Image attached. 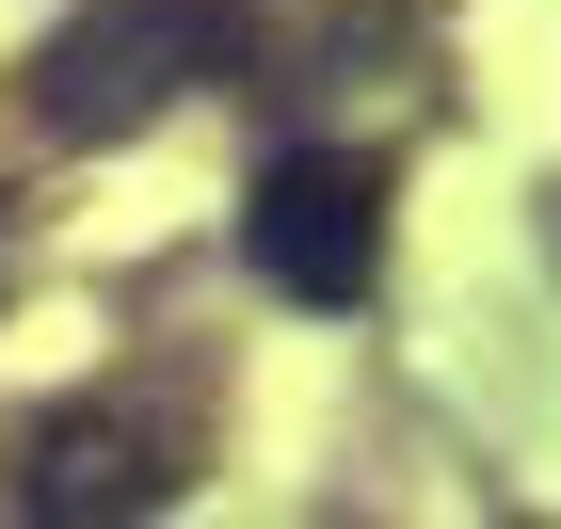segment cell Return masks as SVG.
<instances>
[{"label":"cell","instance_id":"cell-2","mask_svg":"<svg viewBox=\"0 0 561 529\" xmlns=\"http://www.w3.org/2000/svg\"><path fill=\"white\" fill-rule=\"evenodd\" d=\"M241 257L289 289V306H369L386 289V161L353 145H289L241 209Z\"/></svg>","mask_w":561,"mask_h":529},{"label":"cell","instance_id":"cell-3","mask_svg":"<svg viewBox=\"0 0 561 529\" xmlns=\"http://www.w3.org/2000/svg\"><path fill=\"white\" fill-rule=\"evenodd\" d=\"M161 497H176V449L145 417H113V401H65L33 434V465H16V514L33 529H145Z\"/></svg>","mask_w":561,"mask_h":529},{"label":"cell","instance_id":"cell-1","mask_svg":"<svg viewBox=\"0 0 561 529\" xmlns=\"http://www.w3.org/2000/svg\"><path fill=\"white\" fill-rule=\"evenodd\" d=\"M225 48H241L225 0H96V16H65L33 48V113L65 145H129L145 113H176L193 81H225Z\"/></svg>","mask_w":561,"mask_h":529}]
</instances>
